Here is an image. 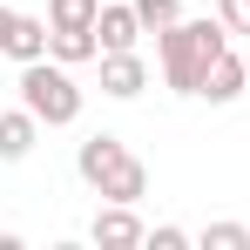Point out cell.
I'll list each match as a JSON object with an SVG mask.
<instances>
[{"mask_svg":"<svg viewBox=\"0 0 250 250\" xmlns=\"http://www.w3.org/2000/svg\"><path fill=\"white\" fill-rule=\"evenodd\" d=\"M142 88H149V61H142L135 47L102 54V95H108V102H135Z\"/></svg>","mask_w":250,"mask_h":250,"instance_id":"obj_5","label":"cell"},{"mask_svg":"<svg viewBox=\"0 0 250 250\" xmlns=\"http://www.w3.org/2000/svg\"><path fill=\"white\" fill-rule=\"evenodd\" d=\"M142 237H149V230H142L135 203H102L95 223H88V244H95V250H135Z\"/></svg>","mask_w":250,"mask_h":250,"instance_id":"obj_4","label":"cell"},{"mask_svg":"<svg viewBox=\"0 0 250 250\" xmlns=\"http://www.w3.org/2000/svg\"><path fill=\"white\" fill-rule=\"evenodd\" d=\"M14 21H21V7H7V0H0V54H7V34H14Z\"/></svg>","mask_w":250,"mask_h":250,"instance_id":"obj_16","label":"cell"},{"mask_svg":"<svg viewBox=\"0 0 250 250\" xmlns=\"http://www.w3.org/2000/svg\"><path fill=\"white\" fill-rule=\"evenodd\" d=\"M244 88H250V61L223 47V54L209 61V75H203V95H196V102H216V108H223V102H237Z\"/></svg>","mask_w":250,"mask_h":250,"instance_id":"obj_7","label":"cell"},{"mask_svg":"<svg viewBox=\"0 0 250 250\" xmlns=\"http://www.w3.org/2000/svg\"><path fill=\"white\" fill-rule=\"evenodd\" d=\"M14 244H21V237H14V230H0V250H14Z\"/></svg>","mask_w":250,"mask_h":250,"instance_id":"obj_17","label":"cell"},{"mask_svg":"<svg viewBox=\"0 0 250 250\" xmlns=\"http://www.w3.org/2000/svg\"><path fill=\"white\" fill-rule=\"evenodd\" d=\"M102 0H47V27H95Z\"/></svg>","mask_w":250,"mask_h":250,"instance_id":"obj_11","label":"cell"},{"mask_svg":"<svg viewBox=\"0 0 250 250\" xmlns=\"http://www.w3.org/2000/svg\"><path fill=\"white\" fill-rule=\"evenodd\" d=\"M75 176H82L102 203H142V196H149V169H142V156H128V142L108 135V128L88 135L82 149H75Z\"/></svg>","mask_w":250,"mask_h":250,"instance_id":"obj_2","label":"cell"},{"mask_svg":"<svg viewBox=\"0 0 250 250\" xmlns=\"http://www.w3.org/2000/svg\"><path fill=\"white\" fill-rule=\"evenodd\" d=\"M41 142V115L34 108H7L0 115V163H27Z\"/></svg>","mask_w":250,"mask_h":250,"instance_id":"obj_8","label":"cell"},{"mask_svg":"<svg viewBox=\"0 0 250 250\" xmlns=\"http://www.w3.org/2000/svg\"><path fill=\"white\" fill-rule=\"evenodd\" d=\"M244 61H250V47H244Z\"/></svg>","mask_w":250,"mask_h":250,"instance_id":"obj_18","label":"cell"},{"mask_svg":"<svg viewBox=\"0 0 250 250\" xmlns=\"http://www.w3.org/2000/svg\"><path fill=\"white\" fill-rule=\"evenodd\" d=\"M196 244L203 250H250V223H209Z\"/></svg>","mask_w":250,"mask_h":250,"instance_id":"obj_13","label":"cell"},{"mask_svg":"<svg viewBox=\"0 0 250 250\" xmlns=\"http://www.w3.org/2000/svg\"><path fill=\"white\" fill-rule=\"evenodd\" d=\"M95 34H102V54H122V47H135V41H142L135 0H102V14H95Z\"/></svg>","mask_w":250,"mask_h":250,"instance_id":"obj_6","label":"cell"},{"mask_svg":"<svg viewBox=\"0 0 250 250\" xmlns=\"http://www.w3.org/2000/svg\"><path fill=\"white\" fill-rule=\"evenodd\" d=\"M216 21L230 34H250V0H216Z\"/></svg>","mask_w":250,"mask_h":250,"instance_id":"obj_14","label":"cell"},{"mask_svg":"<svg viewBox=\"0 0 250 250\" xmlns=\"http://www.w3.org/2000/svg\"><path fill=\"white\" fill-rule=\"evenodd\" d=\"M47 54H54L61 68L102 61V34H95V27H47Z\"/></svg>","mask_w":250,"mask_h":250,"instance_id":"obj_9","label":"cell"},{"mask_svg":"<svg viewBox=\"0 0 250 250\" xmlns=\"http://www.w3.org/2000/svg\"><path fill=\"white\" fill-rule=\"evenodd\" d=\"M41 54H47V14H21L14 34H7V61L27 68V61H41Z\"/></svg>","mask_w":250,"mask_h":250,"instance_id":"obj_10","label":"cell"},{"mask_svg":"<svg viewBox=\"0 0 250 250\" xmlns=\"http://www.w3.org/2000/svg\"><path fill=\"white\" fill-rule=\"evenodd\" d=\"M21 108H34V115H41V128L82 122V88H75V68H61L54 54L27 61V68H21Z\"/></svg>","mask_w":250,"mask_h":250,"instance_id":"obj_3","label":"cell"},{"mask_svg":"<svg viewBox=\"0 0 250 250\" xmlns=\"http://www.w3.org/2000/svg\"><path fill=\"white\" fill-rule=\"evenodd\" d=\"M135 21H142V34H163L183 21V0H135Z\"/></svg>","mask_w":250,"mask_h":250,"instance_id":"obj_12","label":"cell"},{"mask_svg":"<svg viewBox=\"0 0 250 250\" xmlns=\"http://www.w3.org/2000/svg\"><path fill=\"white\" fill-rule=\"evenodd\" d=\"M230 47V27L223 21H176V27H163L156 34V54H163V82L176 88V95H203V75L209 61Z\"/></svg>","mask_w":250,"mask_h":250,"instance_id":"obj_1","label":"cell"},{"mask_svg":"<svg viewBox=\"0 0 250 250\" xmlns=\"http://www.w3.org/2000/svg\"><path fill=\"white\" fill-rule=\"evenodd\" d=\"M142 244H156V250H189L196 237H189V230H176V223H156V230H149Z\"/></svg>","mask_w":250,"mask_h":250,"instance_id":"obj_15","label":"cell"}]
</instances>
